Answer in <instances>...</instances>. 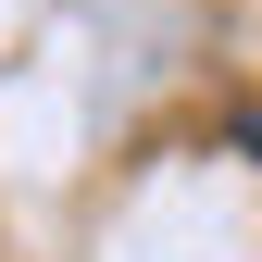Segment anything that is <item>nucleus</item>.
I'll return each mask as SVG.
<instances>
[{
	"instance_id": "f257e3e1",
	"label": "nucleus",
	"mask_w": 262,
	"mask_h": 262,
	"mask_svg": "<svg viewBox=\"0 0 262 262\" xmlns=\"http://www.w3.org/2000/svg\"><path fill=\"white\" fill-rule=\"evenodd\" d=\"M250 150H262V113H250Z\"/></svg>"
}]
</instances>
